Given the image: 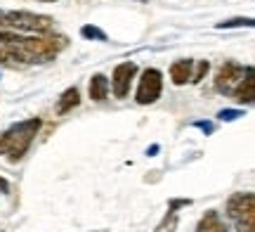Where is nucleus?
<instances>
[{
    "label": "nucleus",
    "instance_id": "nucleus-7",
    "mask_svg": "<svg viewBox=\"0 0 255 232\" xmlns=\"http://www.w3.org/2000/svg\"><path fill=\"white\" fill-rule=\"evenodd\" d=\"M234 97H237L241 104H251L255 100V78H253V66H246L244 69V76L239 81V88L232 90Z\"/></svg>",
    "mask_w": 255,
    "mask_h": 232
},
{
    "label": "nucleus",
    "instance_id": "nucleus-10",
    "mask_svg": "<svg viewBox=\"0 0 255 232\" xmlns=\"http://www.w3.org/2000/svg\"><path fill=\"white\" fill-rule=\"evenodd\" d=\"M191 66H194L191 59H177V62H173V66H170V78H173L175 85H184L189 81Z\"/></svg>",
    "mask_w": 255,
    "mask_h": 232
},
{
    "label": "nucleus",
    "instance_id": "nucleus-19",
    "mask_svg": "<svg viewBox=\"0 0 255 232\" xmlns=\"http://www.w3.org/2000/svg\"><path fill=\"white\" fill-rule=\"evenodd\" d=\"M52 2H57V0H52Z\"/></svg>",
    "mask_w": 255,
    "mask_h": 232
},
{
    "label": "nucleus",
    "instance_id": "nucleus-2",
    "mask_svg": "<svg viewBox=\"0 0 255 232\" xmlns=\"http://www.w3.org/2000/svg\"><path fill=\"white\" fill-rule=\"evenodd\" d=\"M227 216L239 225V232H255V195L237 192L229 197Z\"/></svg>",
    "mask_w": 255,
    "mask_h": 232
},
{
    "label": "nucleus",
    "instance_id": "nucleus-6",
    "mask_svg": "<svg viewBox=\"0 0 255 232\" xmlns=\"http://www.w3.org/2000/svg\"><path fill=\"white\" fill-rule=\"evenodd\" d=\"M241 76H244V66L239 62H225L215 76V88L220 93H232V88L241 81Z\"/></svg>",
    "mask_w": 255,
    "mask_h": 232
},
{
    "label": "nucleus",
    "instance_id": "nucleus-3",
    "mask_svg": "<svg viewBox=\"0 0 255 232\" xmlns=\"http://www.w3.org/2000/svg\"><path fill=\"white\" fill-rule=\"evenodd\" d=\"M0 26L21 28V31H36V33H50L52 31V17L47 14H36V12H5L0 14Z\"/></svg>",
    "mask_w": 255,
    "mask_h": 232
},
{
    "label": "nucleus",
    "instance_id": "nucleus-18",
    "mask_svg": "<svg viewBox=\"0 0 255 232\" xmlns=\"http://www.w3.org/2000/svg\"><path fill=\"white\" fill-rule=\"evenodd\" d=\"M0 190H2V192H7V190H9L7 180H2V178H0Z\"/></svg>",
    "mask_w": 255,
    "mask_h": 232
},
{
    "label": "nucleus",
    "instance_id": "nucleus-12",
    "mask_svg": "<svg viewBox=\"0 0 255 232\" xmlns=\"http://www.w3.org/2000/svg\"><path fill=\"white\" fill-rule=\"evenodd\" d=\"M81 36L83 38H90V40H107V33H104L102 28L92 26V24H88V26L81 28Z\"/></svg>",
    "mask_w": 255,
    "mask_h": 232
},
{
    "label": "nucleus",
    "instance_id": "nucleus-17",
    "mask_svg": "<svg viewBox=\"0 0 255 232\" xmlns=\"http://www.w3.org/2000/svg\"><path fill=\"white\" fill-rule=\"evenodd\" d=\"M196 126H199V128H203V130H206V133H210V130H213V126H210V123H203V121H199Z\"/></svg>",
    "mask_w": 255,
    "mask_h": 232
},
{
    "label": "nucleus",
    "instance_id": "nucleus-5",
    "mask_svg": "<svg viewBox=\"0 0 255 232\" xmlns=\"http://www.w3.org/2000/svg\"><path fill=\"white\" fill-rule=\"evenodd\" d=\"M137 74V64L135 62H123L114 69V78H111V90L116 97H126L130 93V83H132V78Z\"/></svg>",
    "mask_w": 255,
    "mask_h": 232
},
{
    "label": "nucleus",
    "instance_id": "nucleus-13",
    "mask_svg": "<svg viewBox=\"0 0 255 232\" xmlns=\"http://www.w3.org/2000/svg\"><path fill=\"white\" fill-rule=\"evenodd\" d=\"M237 26H253V19L237 17V19H229V21H220L218 24V28H237Z\"/></svg>",
    "mask_w": 255,
    "mask_h": 232
},
{
    "label": "nucleus",
    "instance_id": "nucleus-8",
    "mask_svg": "<svg viewBox=\"0 0 255 232\" xmlns=\"http://www.w3.org/2000/svg\"><path fill=\"white\" fill-rule=\"evenodd\" d=\"M196 232H229V230H227V225L222 223L218 211H206V216L196 225Z\"/></svg>",
    "mask_w": 255,
    "mask_h": 232
},
{
    "label": "nucleus",
    "instance_id": "nucleus-4",
    "mask_svg": "<svg viewBox=\"0 0 255 232\" xmlns=\"http://www.w3.org/2000/svg\"><path fill=\"white\" fill-rule=\"evenodd\" d=\"M163 90V74L158 69H144L137 85V104H154Z\"/></svg>",
    "mask_w": 255,
    "mask_h": 232
},
{
    "label": "nucleus",
    "instance_id": "nucleus-1",
    "mask_svg": "<svg viewBox=\"0 0 255 232\" xmlns=\"http://www.w3.org/2000/svg\"><path fill=\"white\" fill-rule=\"evenodd\" d=\"M38 130H40V119H26L19 121L14 126H9L2 135H0V157H5L9 164H17L24 159L33 140H36Z\"/></svg>",
    "mask_w": 255,
    "mask_h": 232
},
{
    "label": "nucleus",
    "instance_id": "nucleus-15",
    "mask_svg": "<svg viewBox=\"0 0 255 232\" xmlns=\"http://www.w3.org/2000/svg\"><path fill=\"white\" fill-rule=\"evenodd\" d=\"M208 62H206V59H201V62H199V66H196V71H194V74H191V78H189V81H191V83H199V81H201V78H203V76H206V74H208Z\"/></svg>",
    "mask_w": 255,
    "mask_h": 232
},
{
    "label": "nucleus",
    "instance_id": "nucleus-16",
    "mask_svg": "<svg viewBox=\"0 0 255 232\" xmlns=\"http://www.w3.org/2000/svg\"><path fill=\"white\" fill-rule=\"evenodd\" d=\"M218 116L222 121H234V119H239V116H244V112H237V109H222Z\"/></svg>",
    "mask_w": 255,
    "mask_h": 232
},
{
    "label": "nucleus",
    "instance_id": "nucleus-9",
    "mask_svg": "<svg viewBox=\"0 0 255 232\" xmlns=\"http://www.w3.org/2000/svg\"><path fill=\"white\" fill-rule=\"evenodd\" d=\"M88 93L95 102H102V100H107V95H109V78L104 74H95L90 78V85H88Z\"/></svg>",
    "mask_w": 255,
    "mask_h": 232
},
{
    "label": "nucleus",
    "instance_id": "nucleus-11",
    "mask_svg": "<svg viewBox=\"0 0 255 232\" xmlns=\"http://www.w3.org/2000/svg\"><path fill=\"white\" fill-rule=\"evenodd\" d=\"M78 104H81L78 88H69V90H64L62 97H59V102H57V112H59V114H66V112H71L73 107H78Z\"/></svg>",
    "mask_w": 255,
    "mask_h": 232
},
{
    "label": "nucleus",
    "instance_id": "nucleus-14",
    "mask_svg": "<svg viewBox=\"0 0 255 232\" xmlns=\"http://www.w3.org/2000/svg\"><path fill=\"white\" fill-rule=\"evenodd\" d=\"M175 228H177V216H175V211H170V214L165 216L163 223L156 228V232H175Z\"/></svg>",
    "mask_w": 255,
    "mask_h": 232
}]
</instances>
